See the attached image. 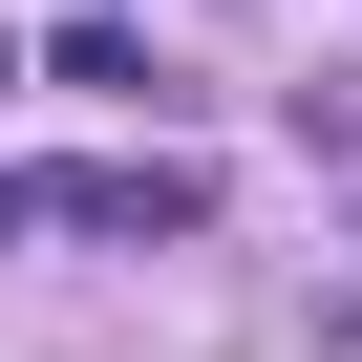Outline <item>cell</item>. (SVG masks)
<instances>
[{
	"instance_id": "cell-4",
	"label": "cell",
	"mask_w": 362,
	"mask_h": 362,
	"mask_svg": "<svg viewBox=\"0 0 362 362\" xmlns=\"http://www.w3.org/2000/svg\"><path fill=\"white\" fill-rule=\"evenodd\" d=\"M0 86H22V64H0Z\"/></svg>"
},
{
	"instance_id": "cell-1",
	"label": "cell",
	"mask_w": 362,
	"mask_h": 362,
	"mask_svg": "<svg viewBox=\"0 0 362 362\" xmlns=\"http://www.w3.org/2000/svg\"><path fill=\"white\" fill-rule=\"evenodd\" d=\"M43 235H214L192 170H43Z\"/></svg>"
},
{
	"instance_id": "cell-3",
	"label": "cell",
	"mask_w": 362,
	"mask_h": 362,
	"mask_svg": "<svg viewBox=\"0 0 362 362\" xmlns=\"http://www.w3.org/2000/svg\"><path fill=\"white\" fill-rule=\"evenodd\" d=\"M0 235H43V170H0Z\"/></svg>"
},
{
	"instance_id": "cell-2",
	"label": "cell",
	"mask_w": 362,
	"mask_h": 362,
	"mask_svg": "<svg viewBox=\"0 0 362 362\" xmlns=\"http://www.w3.org/2000/svg\"><path fill=\"white\" fill-rule=\"evenodd\" d=\"M43 64H64V86H86V107H170V64H149V43H128V22H64V43H43Z\"/></svg>"
}]
</instances>
